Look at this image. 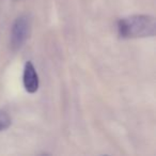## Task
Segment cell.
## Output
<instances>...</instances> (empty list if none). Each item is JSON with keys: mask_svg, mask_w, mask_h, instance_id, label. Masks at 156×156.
<instances>
[{"mask_svg": "<svg viewBox=\"0 0 156 156\" xmlns=\"http://www.w3.org/2000/svg\"><path fill=\"white\" fill-rule=\"evenodd\" d=\"M118 33L122 39L153 37L156 34V20L147 14H135L118 20Z\"/></svg>", "mask_w": 156, "mask_h": 156, "instance_id": "cell-1", "label": "cell"}, {"mask_svg": "<svg viewBox=\"0 0 156 156\" xmlns=\"http://www.w3.org/2000/svg\"><path fill=\"white\" fill-rule=\"evenodd\" d=\"M30 30V20L27 15H20L14 20L11 28L10 45L13 50H18L26 43Z\"/></svg>", "mask_w": 156, "mask_h": 156, "instance_id": "cell-2", "label": "cell"}, {"mask_svg": "<svg viewBox=\"0 0 156 156\" xmlns=\"http://www.w3.org/2000/svg\"><path fill=\"white\" fill-rule=\"evenodd\" d=\"M23 83H24L25 90L28 93L33 94L39 90V75H37V69L31 61H27L25 63L24 73H23Z\"/></svg>", "mask_w": 156, "mask_h": 156, "instance_id": "cell-3", "label": "cell"}, {"mask_svg": "<svg viewBox=\"0 0 156 156\" xmlns=\"http://www.w3.org/2000/svg\"><path fill=\"white\" fill-rule=\"evenodd\" d=\"M12 124V119L5 111L0 110V132L8 129Z\"/></svg>", "mask_w": 156, "mask_h": 156, "instance_id": "cell-4", "label": "cell"}]
</instances>
